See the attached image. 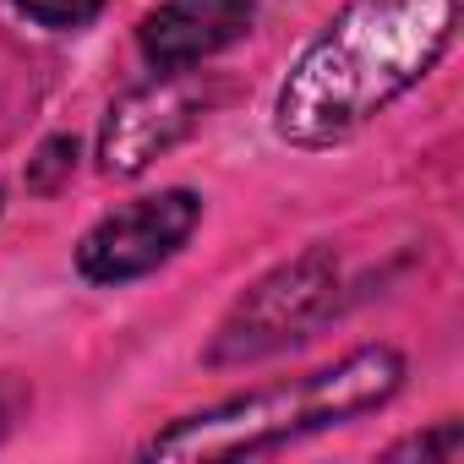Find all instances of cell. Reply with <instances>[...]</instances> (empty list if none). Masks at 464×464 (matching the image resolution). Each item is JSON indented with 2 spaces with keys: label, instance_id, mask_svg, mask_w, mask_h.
I'll return each mask as SVG.
<instances>
[{
  "label": "cell",
  "instance_id": "5",
  "mask_svg": "<svg viewBox=\"0 0 464 464\" xmlns=\"http://www.w3.org/2000/svg\"><path fill=\"white\" fill-rule=\"evenodd\" d=\"M202 104H208V93H202V82H197L191 72H164L159 82L126 93V99L110 110L104 137H99L104 169H110V175H137V169H148L164 148H175V142L197 126Z\"/></svg>",
  "mask_w": 464,
  "mask_h": 464
},
{
  "label": "cell",
  "instance_id": "9",
  "mask_svg": "<svg viewBox=\"0 0 464 464\" xmlns=\"http://www.w3.org/2000/svg\"><path fill=\"white\" fill-rule=\"evenodd\" d=\"M72 164H77V142L72 137H55V142H44V153H39V164H34V186L39 191H50L55 186V175H72Z\"/></svg>",
  "mask_w": 464,
  "mask_h": 464
},
{
  "label": "cell",
  "instance_id": "10",
  "mask_svg": "<svg viewBox=\"0 0 464 464\" xmlns=\"http://www.w3.org/2000/svg\"><path fill=\"white\" fill-rule=\"evenodd\" d=\"M0 431H6V410H0Z\"/></svg>",
  "mask_w": 464,
  "mask_h": 464
},
{
  "label": "cell",
  "instance_id": "6",
  "mask_svg": "<svg viewBox=\"0 0 464 464\" xmlns=\"http://www.w3.org/2000/svg\"><path fill=\"white\" fill-rule=\"evenodd\" d=\"M257 17V0H153V12L137 28V44L148 66L159 72H186L236 39H246Z\"/></svg>",
  "mask_w": 464,
  "mask_h": 464
},
{
  "label": "cell",
  "instance_id": "3",
  "mask_svg": "<svg viewBox=\"0 0 464 464\" xmlns=\"http://www.w3.org/2000/svg\"><path fill=\"white\" fill-rule=\"evenodd\" d=\"M202 218V197L175 186V191H153V197H137L115 213H104L82 246H77V268L82 279L93 285H126V279H142L153 274L159 263H169Z\"/></svg>",
  "mask_w": 464,
  "mask_h": 464
},
{
  "label": "cell",
  "instance_id": "1",
  "mask_svg": "<svg viewBox=\"0 0 464 464\" xmlns=\"http://www.w3.org/2000/svg\"><path fill=\"white\" fill-rule=\"evenodd\" d=\"M459 0H344L290 66L274 126L290 148H334L410 93L453 44Z\"/></svg>",
  "mask_w": 464,
  "mask_h": 464
},
{
  "label": "cell",
  "instance_id": "8",
  "mask_svg": "<svg viewBox=\"0 0 464 464\" xmlns=\"http://www.w3.org/2000/svg\"><path fill=\"white\" fill-rule=\"evenodd\" d=\"M459 453H464V431H459L453 420H442V426L426 431V437H410V442L388 448V459H459Z\"/></svg>",
  "mask_w": 464,
  "mask_h": 464
},
{
  "label": "cell",
  "instance_id": "2",
  "mask_svg": "<svg viewBox=\"0 0 464 464\" xmlns=\"http://www.w3.org/2000/svg\"><path fill=\"white\" fill-rule=\"evenodd\" d=\"M399 382H404V355L393 344H366L295 382H274L175 420L142 448V459H241V453L252 459L306 431H328L366 410H382L399 393Z\"/></svg>",
  "mask_w": 464,
  "mask_h": 464
},
{
  "label": "cell",
  "instance_id": "4",
  "mask_svg": "<svg viewBox=\"0 0 464 464\" xmlns=\"http://www.w3.org/2000/svg\"><path fill=\"white\" fill-rule=\"evenodd\" d=\"M334 274H339V263H334L328 246H317V252L274 268L236 312H229V323L218 328L208 361H218V366L224 361H252V355H268L285 339H295L323 312V301L334 290Z\"/></svg>",
  "mask_w": 464,
  "mask_h": 464
},
{
  "label": "cell",
  "instance_id": "7",
  "mask_svg": "<svg viewBox=\"0 0 464 464\" xmlns=\"http://www.w3.org/2000/svg\"><path fill=\"white\" fill-rule=\"evenodd\" d=\"M12 6H17L23 17H34L39 28L72 34V28H88V23L104 12V0H12Z\"/></svg>",
  "mask_w": 464,
  "mask_h": 464
}]
</instances>
